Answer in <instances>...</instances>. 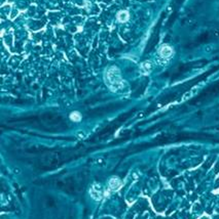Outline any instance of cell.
<instances>
[{"mask_svg": "<svg viewBox=\"0 0 219 219\" xmlns=\"http://www.w3.org/2000/svg\"><path fill=\"white\" fill-rule=\"evenodd\" d=\"M70 119L72 120L73 122H79L80 120H81V115L78 112H73L71 113L70 115Z\"/></svg>", "mask_w": 219, "mask_h": 219, "instance_id": "52a82bcc", "label": "cell"}, {"mask_svg": "<svg viewBox=\"0 0 219 219\" xmlns=\"http://www.w3.org/2000/svg\"><path fill=\"white\" fill-rule=\"evenodd\" d=\"M77 136H78L79 138H85V134L83 132H78V133H77Z\"/></svg>", "mask_w": 219, "mask_h": 219, "instance_id": "ba28073f", "label": "cell"}, {"mask_svg": "<svg viewBox=\"0 0 219 219\" xmlns=\"http://www.w3.org/2000/svg\"><path fill=\"white\" fill-rule=\"evenodd\" d=\"M151 69H152V66H151L150 62H144V63H142L141 66H140V71H141V73L144 75L149 74Z\"/></svg>", "mask_w": 219, "mask_h": 219, "instance_id": "5b68a950", "label": "cell"}, {"mask_svg": "<svg viewBox=\"0 0 219 219\" xmlns=\"http://www.w3.org/2000/svg\"><path fill=\"white\" fill-rule=\"evenodd\" d=\"M104 80L107 87L112 91H118L123 87V80L120 75V71L115 66H112L105 71Z\"/></svg>", "mask_w": 219, "mask_h": 219, "instance_id": "6da1fadb", "label": "cell"}, {"mask_svg": "<svg viewBox=\"0 0 219 219\" xmlns=\"http://www.w3.org/2000/svg\"><path fill=\"white\" fill-rule=\"evenodd\" d=\"M158 53H160V56L163 58H170L172 56L173 54V49L171 46L169 45L165 44V45H162L158 50Z\"/></svg>", "mask_w": 219, "mask_h": 219, "instance_id": "7a4b0ae2", "label": "cell"}, {"mask_svg": "<svg viewBox=\"0 0 219 219\" xmlns=\"http://www.w3.org/2000/svg\"><path fill=\"white\" fill-rule=\"evenodd\" d=\"M117 20L119 22H121V23H125V22H127L128 20H129V14H128V11H119L117 14Z\"/></svg>", "mask_w": 219, "mask_h": 219, "instance_id": "8992f818", "label": "cell"}, {"mask_svg": "<svg viewBox=\"0 0 219 219\" xmlns=\"http://www.w3.org/2000/svg\"><path fill=\"white\" fill-rule=\"evenodd\" d=\"M121 187V181H120L118 178L116 177H112L110 180H109V191H118Z\"/></svg>", "mask_w": 219, "mask_h": 219, "instance_id": "277c9868", "label": "cell"}, {"mask_svg": "<svg viewBox=\"0 0 219 219\" xmlns=\"http://www.w3.org/2000/svg\"><path fill=\"white\" fill-rule=\"evenodd\" d=\"M14 172L16 173V174H19L20 172H21V170H20L19 168H14Z\"/></svg>", "mask_w": 219, "mask_h": 219, "instance_id": "9c48e42d", "label": "cell"}, {"mask_svg": "<svg viewBox=\"0 0 219 219\" xmlns=\"http://www.w3.org/2000/svg\"><path fill=\"white\" fill-rule=\"evenodd\" d=\"M91 196L95 199V200H100L102 198V191H101V187L98 185V184H94L92 187H91Z\"/></svg>", "mask_w": 219, "mask_h": 219, "instance_id": "3957f363", "label": "cell"}]
</instances>
